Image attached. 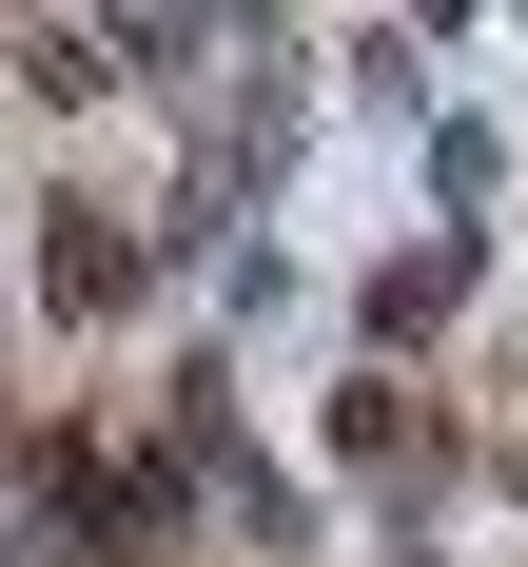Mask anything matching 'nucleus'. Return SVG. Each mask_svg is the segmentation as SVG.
<instances>
[{"mask_svg": "<svg viewBox=\"0 0 528 567\" xmlns=\"http://www.w3.org/2000/svg\"><path fill=\"white\" fill-rule=\"evenodd\" d=\"M40 293H59V313H117V293H137V255H117L99 216H59V235H40Z\"/></svg>", "mask_w": 528, "mask_h": 567, "instance_id": "1", "label": "nucleus"}, {"mask_svg": "<svg viewBox=\"0 0 528 567\" xmlns=\"http://www.w3.org/2000/svg\"><path fill=\"white\" fill-rule=\"evenodd\" d=\"M333 451H352V470H431V451H451V431H431V411H411V392H352V411H333Z\"/></svg>", "mask_w": 528, "mask_h": 567, "instance_id": "2", "label": "nucleus"}]
</instances>
